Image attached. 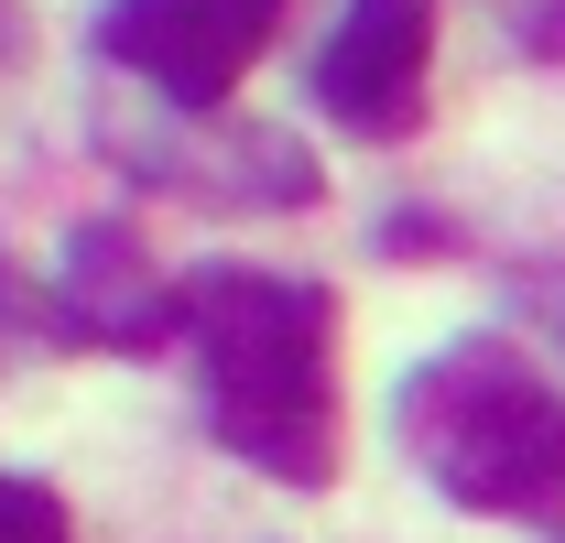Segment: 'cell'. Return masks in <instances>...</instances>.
Here are the masks:
<instances>
[{
    "label": "cell",
    "mask_w": 565,
    "mask_h": 543,
    "mask_svg": "<svg viewBox=\"0 0 565 543\" xmlns=\"http://www.w3.org/2000/svg\"><path fill=\"white\" fill-rule=\"evenodd\" d=\"M294 0H109L98 11V55L141 76L174 109H228V87L273 55Z\"/></svg>",
    "instance_id": "3957f363"
},
{
    "label": "cell",
    "mask_w": 565,
    "mask_h": 543,
    "mask_svg": "<svg viewBox=\"0 0 565 543\" xmlns=\"http://www.w3.org/2000/svg\"><path fill=\"white\" fill-rule=\"evenodd\" d=\"M424 76H435V0H349L316 55V98L359 141H414Z\"/></svg>",
    "instance_id": "277c9868"
},
{
    "label": "cell",
    "mask_w": 565,
    "mask_h": 543,
    "mask_svg": "<svg viewBox=\"0 0 565 543\" xmlns=\"http://www.w3.org/2000/svg\"><path fill=\"white\" fill-rule=\"evenodd\" d=\"M392 435L457 511L565 522V392L511 338H457L392 392Z\"/></svg>",
    "instance_id": "7a4b0ae2"
},
{
    "label": "cell",
    "mask_w": 565,
    "mask_h": 543,
    "mask_svg": "<svg viewBox=\"0 0 565 543\" xmlns=\"http://www.w3.org/2000/svg\"><path fill=\"white\" fill-rule=\"evenodd\" d=\"M44 348H66V316H55V294H33L22 272L0 262V370H22V359H44Z\"/></svg>",
    "instance_id": "8992f818"
},
{
    "label": "cell",
    "mask_w": 565,
    "mask_h": 543,
    "mask_svg": "<svg viewBox=\"0 0 565 543\" xmlns=\"http://www.w3.org/2000/svg\"><path fill=\"white\" fill-rule=\"evenodd\" d=\"M185 348L207 435L239 468L282 489L338 478V305L294 272H196L185 283Z\"/></svg>",
    "instance_id": "6da1fadb"
},
{
    "label": "cell",
    "mask_w": 565,
    "mask_h": 543,
    "mask_svg": "<svg viewBox=\"0 0 565 543\" xmlns=\"http://www.w3.org/2000/svg\"><path fill=\"white\" fill-rule=\"evenodd\" d=\"M0 543H76V522L44 478H0Z\"/></svg>",
    "instance_id": "52a82bcc"
},
{
    "label": "cell",
    "mask_w": 565,
    "mask_h": 543,
    "mask_svg": "<svg viewBox=\"0 0 565 543\" xmlns=\"http://www.w3.org/2000/svg\"><path fill=\"white\" fill-rule=\"evenodd\" d=\"M55 316H66V348H163L185 327V283H163L141 262L131 228H76Z\"/></svg>",
    "instance_id": "5b68a950"
},
{
    "label": "cell",
    "mask_w": 565,
    "mask_h": 543,
    "mask_svg": "<svg viewBox=\"0 0 565 543\" xmlns=\"http://www.w3.org/2000/svg\"><path fill=\"white\" fill-rule=\"evenodd\" d=\"M22 44H33V11H22V0H0V66H11Z\"/></svg>",
    "instance_id": "ba28073f"
}]
</instances>
